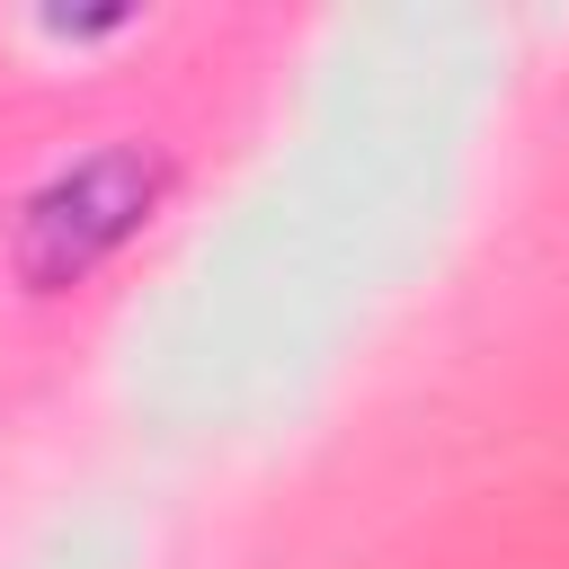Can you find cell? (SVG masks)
<instances>
[{
    "instance_id": "cell-1",
    "label": "cell",
    "mask_w": 569,
    "mask_h": 569,
    "mask_svg": "<svg viewBox=\"0 0 569 569\" xmlns=\"http://www.w3.org/2000/svg\"><path fill=\"white\" fill-rule=\"evenodd\" d=\"M169 151L124 133V142H98L80 160H62L53 178L27 187L18 222H9V276L18 293L53 302V293H80L107 258H124L142 240V222L169 204Z\"/></svg>"
}]
</instances>
